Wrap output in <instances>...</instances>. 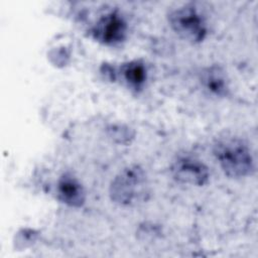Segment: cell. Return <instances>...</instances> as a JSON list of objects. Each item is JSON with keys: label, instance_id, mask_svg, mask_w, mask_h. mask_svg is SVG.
I'll return each mask as SVG.
<instances>
[{"label": "cell", "instance_id": "obj_1", "mask_svg": "<svg viewBox=\"0 0 258 258\" xmlns=\"http://www.w3.org/2000/svg\"><path fill=\"white\" fill-rule=\"evenodd\" d=\"M213 152L224 173L231 178L246 177L255 170L250 148L240 138L219 139L214 145Z\"/></svg>", "mask_w": 258, "mask_h": 258}, {"label": "cell", "instance_id": "obj_2", "mask_svg": "<svg viewBox=\"0 0 258 258\" xmlns=\"http://www.w3.org/2000/svg\"><path fill=\"white\" fill-rule=\"evenodd\" d=\"M148 181L145 171L137 164L122 169L110 185L111 200L124 207L134 206L147 200Z\"/></svg>", "mask_w": 258, "mask_h": 258}, {"label": "cell", "instance_id": "obj_3", "mask_svg": "<svg viewBox=\"0 0 258 258\" xmlns=\"http://www.w3.org/2000/svg\"><path fill=\"white\" fill-rule=\"evenodd\" d=\"M168 22L180 38L190 43L202 42L208 34L205 16L191 3L173 9L168 15Z\"/></svg>", "mask_w": 258, "mask_h": 258}, {"label": "cell", "instance_id": "obj_4", "mask_svg": "<svg viewBox=\"0 0 258 258\" xmlns=\"http://www.w3.org/2000/svg\"><path fill=\"white\" fill-rule=\"evenodd\" d=\"M128 26L124 17L116 10L102 15L91 29L95 40L104 45H117L125 40Z\"/></svg>", "mask_w": 258, "mask_h": 258}, {"label": "cell", "instance_id": "obj_5", "mask_svg": "<svg viewBox=\"0 0 258 258\" xmlns=\"http://www.w3.org/2000/svg\"><path fill=\"white\" fill-rule=\"evenodd\" d=\"M172 177L181 183L203 186L209 182V167L200 159L190 155L178 156L171 165Z\"/></svg>", "mask_w": 258, "mask_h": 258}, {"label": "cell", "instance_id": "obj_6", "mask_svg": "<svg viewBox=\"0 0 258 258\" xmlns=\"http://www.w3.org/2000/svg\"><path fill=\"white\" fill-rule=\"evenodd\" d=\"M57 199L69 207L80 208L86 201L85 189L80 180L70 172L61 174L56 185Z\"/></svg>", "mask_w": 258, "mask_h": 258}, {"label": "cell", "instance_id": "obj_7", "mask_svg": "<svg viewBox=\"0 0 258 258\" xmlns=\"http://www.w3.org/2000/svg\"><path fill=\"white\" fill-rule=\"evenodd\" d=\"M199 81L202 88L211 96L224 98L229 95V80L220 66L213 64L203 69L200 73Z\"/></svg>", "mask_w": 258, "mask_h": 258}, {"label": "cell", "instance_id": "obj_8", "mask_svg": "<svg viewBox=\"0 0 258 258\" xmlns=\"http://www.w3.org/2000/svg\"><path fill=\"white\" fill-rule=\"evenodd\" d=\"M120 75L125 84L132 90L138 92L143 89L147 80V70L142 60L134 59L123 63Z\"/></svg>", "mask_w": 258, "mask_h": 258}]
</instances>
